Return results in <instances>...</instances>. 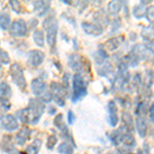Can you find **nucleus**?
Listing matches in <instances>:
<instances>
[{
  "label": "nucleus",
  "mask_w": 154,
  "mask_h": 154,
  "mask_svg": "<svg viewBox=\"0 0 154 154\" xmlns=\"http://www.w3.org/2000/svg\"><path fill=\"white\" fill-rule=\"evenodd\" d=\"M42 27L46 32V40L51 48V51L56 53L57 36H58V21L54 17H48L42 22Z\"/></svg>",
  "instance_id": "f257e3e1"
},
{
  "label": "nucleus",
  "mask_w": 154,
  "mask_h": 154,
  "mask_svg": "<svg viewBox=\"0 0 154 154\" xmlns=\"http://www.w3.org/2000/svg\"><path fill=\"white\" fill-rule=\"evenodd\" d=\"M27 111L30 125H37L45 111V104L42 103L39 99H30Z\"/></svg>",
  "instance_id": "f03ea898"
},
{
  "label": "nucleus",
  "mask_w": 154,
  "mask_h": 154,
  "mask_svg": "<svg viewBox=\"0 0 154 154\" xmlns=\"http://www.w3.org/2000/svg\"><path fill=\"white\" fill-rule=\"evenodd\" d=\"M73 91H72V102L76 103V102L80 101L83 99L88 94V83H86L85 79L83 78L82 75L76 73L73 76Z\"/></svg>",
  "instance_id": "7ed1b4c3"
},
{
  "label": "nucleus",
  "mask_w": 154,
  "mask_h": 154,
  "mask_svg": "<svg viewBox=\"0 0 154 154\" xmlns=\"http://www.w3.org/2000/svg\"><path fill=\"white\" fill-rule=\"evenodd\" d=\"M68 65L72 70L77 72L80 75H82V73H86L88 71H89V64L88 63L85 58H83L79 54H72L69 56Z\"/></svg>",
  "instance_id": "20e7f679"
},
{
  "label": "nucleus",
  "mask_w": 154,
  "mask_h": 154,
  "mask_svg": "<svg viewBox=\"0 0 154 154\" xmlns=\"http://www.w3.org/2000/svg\"><path fill=\"white\" fill-rule=\"evenodd\" d=\"M152 43V42H150ZM150 43L147 44H136L133 49L130 51V54L134 57L140 63L141 61L150 58L153 54V46H150Z\"/></svg>",
  "instance_id": "39448f33"
},
{
  "label": "nucleus",
  "mask_w": 154,
  "mask_h": 154,
  "mask_svg": "<svg viewBox=\"0 0 154 154\" xmlns=\"http://www.w3.org/2000/svg\"><path fill=\"white\" fill-rule=\"evenodd\" d=\"M9 74H11V77L12 81H14V83L19 88H21L22 91H25V88L27 86V80L25 78L23 69H22V67L18 63L11 64V68H9Z\"/></svg>",
  "instance_id": "423d86ee"
},
{
  "label": "nucleus",
  "mask_w": 154,
  "mask_h": 154,
  "mask_svg": "<svg viewBox=\"0 0 154 154\" xmlns=\"http://www.w3.org/2000/svg\"><path fill=\"white\" fill-rule=\"evenodd\" d=\"M51 94L53 96V100L59 106H65V98L68 95V88H66L63 84L54 81L51 83Z\"/></svg>",
  "instance_id": "0eeeda50"
},
{
  "label": "nucleus",
  "mask_w": 154,
  "mask_h": 154,
  "mask_svg": "<svg viewBox=\"0 0 154 154\" xmlns=\"http://www.w3.org/2000/svg\"><path fill=\"white\" fill-rule=\"evenodd\" d=\"M9 34L14 37H24L28 33V27L27 23L23 19H19L14 21L8 28Z\"/></svg>",
  "instance_id": "6e6552de"
},
{
  "label": "nucleus",
  "mask_w": 154,
  "mask_h": 154,
  "mask_svg": "<svg viewBox=\"0 0 154 154\" xmlns=\"http://www.w3.org/2000/svg\"><path fill=\"white\" fill-rule=\"evenodd\" d=\"M0 125L6 131H14L19 128V121L11 114H3L0 116Z\"/></svg>",
  "instance_id": "1a4fd4ad"
},
{
  "label": "nucleus",
  "mask_w": 154,
  "mask_h": 154,
  "mask_svg": "<svg viewBox=\"0 0 154 154\" xmlns=\"http://www.w3.org/2000/svg\"><path fill=\"white\" fill-rule=\"evenodd\" d=\"M27 61L28 64L32 67H38L43 63L44 59H45V54L43 51H39V49H32L27 54Z\"/></svg>",
  "instance_id": "9d476101"
},
{
  "label": "nucleus",
  "mask_w": 154,
  "mask_h": 154,
  "mask_svg": "<svg viewBox=\"0 0 154 154\" xmlns=\"http://www.w3.org/2000/svg\"><path fill=\"white\" fill-rule=\"evenodd\" d=\"M82 26L83 31L85 32L88 35L91 36H100L102 33L104 32V28L100 26L97 23H91V22H83L81 24Z\"/></svg>",
  "instance_id": "9b49d317"
},
{
  "label": "nucleus",
  "mask_w": 154,
  "mask_h": 154,
  "mask_svg": "<svg viewBox=\"0 0 154 154\" xmlns=\"http://www.w3.org/2000/svg\"><path fill=\"white\" fill-rule=\"evenodd\" d=\"M31 89L34 96L41 97L48 89V85L41 78H35L31 82Z\"/></svg>",
  "instance_id": "f8f14e48"
},
{
  "label": "nucleus",
  "mask_w": 154,
  "mask_h": 154,
  "mask_svg": "<svg viewBox=\"0 0 154 154\" xmlns=\"http://www.w3.org/2000/svg\"><path fill=\"white\" fill-rule=\"evenodd\" d=\"M31 133H32L31 128L27 125H24L23 128L17 133L16 138H14V142L19 146H24L25 143L27 142V140H28L30 138V136H31Z\"/></svg>",
  "instance_id": "ddd939ff"
},
{
  "label": "nucleus",
  "mask_w": 154,
  "mask_h": 154,
  "mask_svg": "<svg viewBox=\"0 0 154 154\" xmlns=\"http://www.w3.org/2000/svg\"><path fill=\"white\" fill-rule=\"evenodd\" d=\"M128 131H130L128 128H126L125 125H121L118 128V130L112 131V133L110 134V136H109V138H110V141L111 143L113 144L114 146H119L121 144V140H122V137L123 135L126 133Z\"/></svg>",
  "instance_id": "4468645a"
},
{
  "label": "nucleus",
  "mask_w": 154,
  "mask_h": 154,
  "mask_svg": "<svg viewBox=\"0 0 154 154\" xmlns=\"http://www.w3.org/2000/svg\"><path fill=\"white\" fill-rule=\"evenodd\" d=\"M0 147H1V150L4 151V152L8 153V154H17L19 153L16 149V146H14V142H12V139L11 136L5 135L3 136L1 141V144H0Z\"/></svg>",
  "instance_id": "2eb2a0df"
},
{
  "label": "nucleus",
  "mask_w": 154,
  "mask_h": 154,
  "mask_svg": "<svg viewBox=\"0 0 154 154\" xmlns=\"http://www.w3.org/2000/svg\"><path fill=\"white\" fill-rule=\"evenodd\" d=\"M108 111H109V122L111 126H116L118 123V109L115 101H110L108 103Z\"/></svg>",
  "instance_id": "dca6fc26"
},
{
  "label": "nucleus",
  "mask_w": 154,
  "mask_h": 154,
  "mask_svg": "<svg viewBox=\"0 0 154 154\" xmlns=\"http://www.w3.org/2000/svg\"><path fill=\"white\" fill-rule=\"evenodd\" d=\"M136 128L141 138H145L148 133V122L144 116H138L136 118Z\"/></svg>",
  "instance_id": "f3484780"
},
{
  "label": "nucleus",
  "mask_w": 154,
  "mask_h": 154,
  "mask_svg": "<svg viewBox=\"0 0 154 154\" xmlns=\"http://www.w3.org/2000/svg\"><path fill=\"white\" fill-rule=\"evenodd\" d=\"M33 6L34 11L37 14V16L44 17L51 8V3L49 1H35L33 3Z\"/></svg>",
  "instance_id": "a211bd4d"
},
{
  "label": "nucleus",
  "mask_w": 154,
  "mask_h": 154,
  "mask_svg": "<svg viewBox=\"0 0 154 154\" xmlns=\"http://www.w3.org/2000/svg\"><path fill=\"white\" fill-rule=\"evenodd\" d=\"M42 146V141L40 139H36L34 140L31 144H29L27 146L26 150L23 154H38V152L40 151Z\"/></svg>",
  "instance_id": "6ab92c4d"
},
{
  "label": "nucleus",
  "mask_w": 154,
  "mask_h": 154,
  "mask_svg": "<svg viewBox=\"0 0 154 154\" xmlns=\"http://www.w3.org/2000/svg\"><path fill=\"white\" fill-rule=\"evenodd\" d=\"M121 144L125 146L128 149H131L136 146V139L134 135L131 134V131H128L126 133L123 135L122 137V140H121Z\"/></svg>",
  "instance_id": "aec40b11"
},
{
  "label": "nucleus",
  "mask_w": 154,
  "mask_h": 154,
  "mask_svg": "<svg viewBox=\"0 0 154 154\" xmlns=\"http://www.w3.org/2000/svg\"><path fill=\"white\" fill-rule=\"evenodd\" d=\"M120 45V40L117 37H112L109 40H107L105 43H104V51H114L118 48V46Z\"/></svg>",
  "instance_id": "412c9836"
},
{
  "label": "nucleus",
  "mask_w": 154,
  "mask_h": 154,
  "mask_svg": "<svg viewBox=\"0 0 154 154\" xmlns=\"http://www.w3.org/2000/svg\"><path fill=\"white\" fill-rule=\"evenodd\" d=\"M93 57H94V61H95L96 64H98V65H103L106 62V60L109 58L108 53L104 51V49H99V51H95Z\"/></svg>",
  "instance_id": "4be33fe9"
},
{
  "label": "nucleus",
  "mask_w": 154,
  "mask_h": 154,
  "mask_svg": "<svg viewBox=\"0 0 154 154\" xmlns=\"http://www.w3.org/2000/svg\"><path fill=\"white\" fill-rule=\"evenodd\" d=\"M146 9H147V7H146L145 2H141V3L137 4L133 8L134 17H135L136 19H142L146 14Z\"/></svg>",
  "instance_id": "5701e85b"
},
{
  "label": "nucleus",
  "mask_w": 154,
  "mask_h": 154,
  "mask_svg": "<svg viewBox=\"0 0 154 154\" xmlns=\"http://www.w3.org/2000/svg\"><path fill=\"white\" fill-rule=\"evenodd\" d=\"M58 152L60 154H73L74 152V146L70 142H62L58 146Z\"/></svg>",
  "instance_id": "b1692460"
},
{
  "label": "nucleus",
  "mask_w": 154,
  "mask_h": 154,
  "mask_svg": "<svg viewBox=\"0 0 154 154\" xmlns=\"http://www.w3.org/2000/svg\"><path fill=\"white\" fill-rule=\"evenodd\" d=\"M11 95V85L7 82H0V99H9Z\"/></svg>",
  "instance_id": "393cba45"
},
{
  "label": "nucleus",
  "mask_w": 154,
  "mask_h": 154,
  "mask_svg": "<svg viewBox=\"0 0 154 154\" xmlns=\"http://www.w3.org/2000/svg\"><path fill=\"white\" fill-rule=\"evenodd\" d=\"M14 117L17 118V120L19 119L20 122H22L23 125H29V116H28V111H27V108L24 109H20L16 112V116Z\"/></svg>",
  "instance_id": "a878e982"
},
{
  "label": "nucleus",
  "mask_w": 154,
  "mask_h": 154,
  "mask_svg": "<svg viewBox=\"0 0 154 154\" xmlns=\"http://www.w3.org/2000/svg\"><path fill=\"white\" fill-rule=\"evenodd\" d=\"M33 39L37 46H39V48H43L44 46V33L42 30L36 29L33 32Z\"/></svg>",
  "instance_id": "bb28decb"
},
{
  "label": "nucleus",
  "mask_w": 154,
  "mask_h": 154,
  "mask_svg": "<svg viewBox=\"0 0 154 154\" xmlns=\"http://www.w3.org/2000/svg\"><path fill=\"white\" fill-rule=\"evenodd\" d=\"M11 26V16L7 12H0V28L2 30H7Z\"/></svg>",
  "instance_id": "cd10ccee"
},
{
  "label": "nucleus",
  "mask_w": 154,
  "mask_h": 154,
  "mask_svg": "<svg viewBox=\"0 0 154 154\" xmlns=\"http://www.w3.org/2000/svg\"><path fill=\"white\" fill-rule=\"evenodd\" d=\"M122 7V2L120 1H111L108 3V12L110 14H117Z\"/></svg>",
  "instance_id": "c85d7f7f"
},
{
  "label": "nucleus",
  "mask_w": 154,
  "mask_h": 154,
  "mask_svg": "<svg viewBox=\"0 0 154 154\" xmlns=\"http://www.w3.org/2000/svg\"><path fill=\"white\" fill-rule=\"evenodd\" d=\"M122 121H123V125H125L131 131H133L134 130V120H133V116L128 112H122Z\"/></svg>",
  "instance_id": "c756f323"
},
{
  "label": "nucleus",
  "mask_w": 154,
  "mask_h": 154,
  "mask_svg": "<svg viewBox=\"0 0 154 154\" xmlns=\"http://www.w3.org/2000/svg\"><path fill=\"white\" fill-rule=\"evenodd\" d=\"M98 73L100 74V76H107V75H113V67L111 66V64L107 63L105 65H103L101 68L98 69Z\"/></svg>",
  "instance_id": "7c9ffc66"
},
{
  "label": "nucleus",
  "mask_w": 154,
  "mask_h": 154,
  "mask_svg": "<svg viewBox=\"0 0 154 154\" xmlns=\"http://www.w3.org/2000/svg\"><path fill=\"white\" fill-rule=\"evenodd\" d=\"M148 105L146 102H140V103L137 105L136 107V110H135V114L137 115V117L138 116H144L146 114V112L148 111Z\"/></svg>",
  "instance_id": "2f4dec72"
},
{
  "label": "nucleus",
  "mask_w": 154,
  "mask_h": 154,
  "mask_svg": "<svg viewBox=\"0 0 154 154\" xmlns=\"http://www.w3.org/2000/svg\"><path fill=\"white\" fill-rule=\"evenodd\" d=\"M142 38L144 40L148 41V42H152L153 41V26L146 27L142 30Z\"/></svg>",
  "instance_id": "473e14b6"
},
{
  "label": "nucleus",
  "mask_w": 154,
  "mask_h": 154,
  "mask_svg": "<svg viewBox=\"0 0 154 154\" xmlns=\"http://www.w3.org/2000/svg\"><path fill=\"white\" fill-rule=\"evenodd\" d=\"M58 143V137L56 135H51L48 138V141H46V148L48 150H53L54 148V146Z\"/></svg>",
  "instance_id": "72a5a7b5"
},
{
  "label": "nucleus",
  "mask_w": 154,
  "mask_h": 154,
  "mask_svg": "<svg viewBox=\"0 0 154 154\" xmlns=\"http://www.w3.org/2000/svg\"><path fill=\"white\" fill-rule=\"evenodd\" d=\"M11 107V104L8 99H0V110L8 111Z\"/></svg>",
  "instance_id": "f704fd0d"
},
{
  "label": "nucleus",
  "mask_w": 154,
  "mask_h": 154,
  "mask_svg": "<svg viewBox=\"0 0 154 154\" xmlns=\"http://www.w3.org/2000/svg\"><path fill=\"white\" fill-rule=\"evenodd\" d=\"M9 5H11L12 11L16 12V14H21L22 5L19 1H17V0H11V1H9Z\"/></svg>",
  "instance_id": "c9c22d12"
},
{
  "label": "nucleus",
  "mask_w": 154,
  "mask_h": 154,
  "mask_svg": "<svg viewBox=\"0 0 154 154\" xmlns=\"http://www.w3.org/2000/svg\"><path fill=\"white\" fill-rule=\"evenodd\" d=\"M0 62L4 65H7L11 62V58H9V54L6 53L5 51H0Z\"/></svg>",
  "instance_id": "e433bc0d"
},
{
  "label": "nucleus",
  "mask_w": 154,
  "mask_h": 154,
  "mask_svg": "<svg viewBox=\"0 0 154 154\" xmlns=\"http://www.w3.org/2000/svg\"><path fill=\"white\" fill-rule=\"evenodd\" d=\"M42 103H48V102H51V100H53V96H51V91H46L45 93L43 94L41 97H40V99H39Z\"/></svg>",
  "instance_id": "4c0bfd02"
},
{
  "label": "nucleus",
  "mask_w": 154,
  "mask_h": 154,
  "mask_svg": "<svg viewBox=\"0 0 154 154\" xmlns=\"http://www.w3.org/2000/svg\"><path fill=\"white\" fill-rule=\"evenodd\" d=\"M145 16L147 17L148 21L150 22L151 25H153V6L152 5L146 9V14H145Z\"/></svg>",
  "instance_id": "58836bf2"
},
{
  "label": "nucleus",
  "mask_w": 154,
  "mask_h": 154,
  "mask_svg": "<svg viewBox=\"0 0 154 154\" xmlns=\"http://www.w3.org/2000/svg\"><path fill=\"white\" fill-rule=\"evenodd\" d=\"M67 120H68V125H73L76 120V116L74 115L73 111L72 110H69L68 111V114H67Z\"/></svg>",
  "instance_id": "ea45409f"
},
{
  "label": "nucleus",
  "mask_w": 154,
  "mask_h": 154,
  "mask_svg": "<svg viewBox=\"0 0 154 154\" xmlns=\"http://www.w3.org/2000/svg\"><path fill=\"white\" fill-rule=\"evenodd\" d=\"M107 154H135V153L131 152L130 149H116V150L112 151V152H109Z\"/></svg>",
  "instance_id": "a19ab883"
},
{
  "label": "nucleus",
  "mask_w": 154,
  "mask_h": 154,
  "mask_svg": "<svg viewBox=\"0 0 154 154\" xmlns=\"http://www.w3.org/2000/svg\"><path fill=\"white\" fill-rule=\"evenodd\" d=\"M69 79H70V74L69 73H65L63 76V85L65 86L66 88L69 89Z\"/></svg>",
  "instance_id": "79ce46f5"
},
{
  "label": "nucleus",
  "mask_w": 154,
  "mask_h": 154,
  "mask_svg": "<svg viewBox=\"0 0 154 154\" xmlns=\"http://www.w3.org/2000/svg\"><path fill=\"white\" fill-rule=\"evenodd\" d=\"M149 112V119H150V122L153 123V117H154V108H153V103L151 104V106L148 108Z\"/></svg>",
  "instance_id": "37998d69"
},
{
  "label": "nucleus",
  "mask_w": 154,
  "mask_h": 154,
  "mask_svg": "<svg viewBox=\"0 0 154 154\" xmlns=\"http://www.w3.org/2000/svg\"><path fill=\"white\" fill-rule=\"evenodd\" d=\"M48 114L49 115H54V114H56V112H57V109L54 108V106H49L48 107Z\"/></svg>",
  "instance_id": "c03bdc74"
},
{
  "label": "nucleus",
  "mask_w": 154,
  "mask_h": 154,
  "mask_svg": "<svg viewBox=\"0 0 154 154\" xmlns=\"http://www.w3.org/2000/svg\"><path fill=\"white\" fill-rule=\"evenodd\" d=\"M1 69H2V66H1V63H0V71H1Z\"/></svg>",
  "instance_id": "a18cd8bd"
},
{
  "label": "nucleus",
  "mask_w": 154,
  "mask_h": 154,
  "mask_svg": "<svg viewBox=\"0 0 154 154\" xmlns=\"http://www.w3.org/2000/svg\"><path fill=\"white\" fill-rule=\"evenodd\" d=\"M17 154H20V153H17Z\"/></svg>",
  "instance_id": "49530a36"
},
{
  "label": "nucleus",
  "mask_w": 154,
  "mask_h": 154,
  "mask_svg": "<svg viewBox=\"0 0 154 154\" xmlns=\"http://www.w3.org/2000/svg\"><path fill=\"white\" fill-rule=\"evenodd\" d=\"M0 51H1V48H0Z\"/></svg>",
  "instance_id": "de8ad7c7"
}]
</instances>
